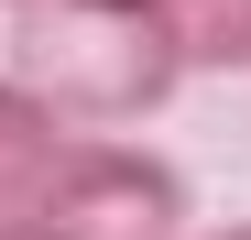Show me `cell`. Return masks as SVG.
Instances as JSON below:
<instances>
[{
    "mask_svg": "<svg viewBox=\"0 0 251 240\" xmlns=\"http://www.w3.org/2000/svg\"><path fill=\"white\" fill-rule=\"evenodd\" d=\"M0 76H22L76 131H120V120H153L175 98V76H197V66H186L164 11H131V0H22Z\"/></svg>",
    "mask_w": 251,
    "mask_h": 240,
    "instance_id": "cell-1",
    "label": "cell"
},
{
    "mask_svg": "<svg viewBox=\"0 0 251 240\" xmlns=\"http://www.w3.org/2000/svg\"><path fill=\"white\" fill-rule=\"evenodd\" d=\"M0 11H22V0H0Z\"/></svg>",
    "mask_w": 251,
    "mask_h": 240,
    "instance_id": "cell-7",
    "label": "cell"
},
{
    "mask_svg": "<svg viewBox=\"0 0 251 240\" xmlns=\"http://www.w3.org/2000/svg\"><path fill=\"white\" fill-rule=\"evenodd\" d=\"M175 44L186 66H251V0H175Z\"/></svg>",
    "mask_w": 251,
    "mask_h": 240,
    "instance_id": "cell-4",
    "label": "cell"
},
{
    "mask_svg": "<svg viewBox=\"0 0 251 240\" xmlns=\"http://www.w3.org/2000/svg\"><path fill=\"white\" fill-rule=\"evenodd\" d=\"M197 240H251V218H229V229H197Z\"/></svg>",
    "mask_w": 251,
    "mask_h": 240,
    "instance_id": "cell-5",
    "label": "cell"
},
{
    "mask_svg": "<svg viewBox=\"0 0 251 240\" xmlns=\"http://www.w3.org/2000/svg\"><path fill=\"white\" fill-rule=\"evenodd\" d=\"M44 240H186V175L142 153L131 131H88Z\"/></svg>",
    "mask_w": 251,
    "mask_h": 240,
    "instance_id": "cell-2",
    "label": "cell"
},
{
    "mask_svg": "<svg viewBox=\"0 0 251 240\" xmlns=\"http://www.w3.org/2000/svg\"><path fill=\"white\" fill-rule=\"evenodd\" d=\"M76 153H88V131L55 120L22 76H0V240H44L55 196L76 175Z\"/></svg>",
    "mask_w": 251,
    "mask_h": 240,
    "instance_id": "cell-3",
    "label": "cell"
},
{
    "mask_svg": "<svg viewBox=\"0 0 251 240\" xmlns=\"http://www.w3.org/2000/svg\"><path fill=\"white\" fill-rule=\"evenodd\" d=\"M131 11H175V0H131Z\"/></svg>",
    "mask_w": 251,
    "mask_h": 240,
    "instance_id": "cell-6",
    "label": "cell"
}]
</instances>
